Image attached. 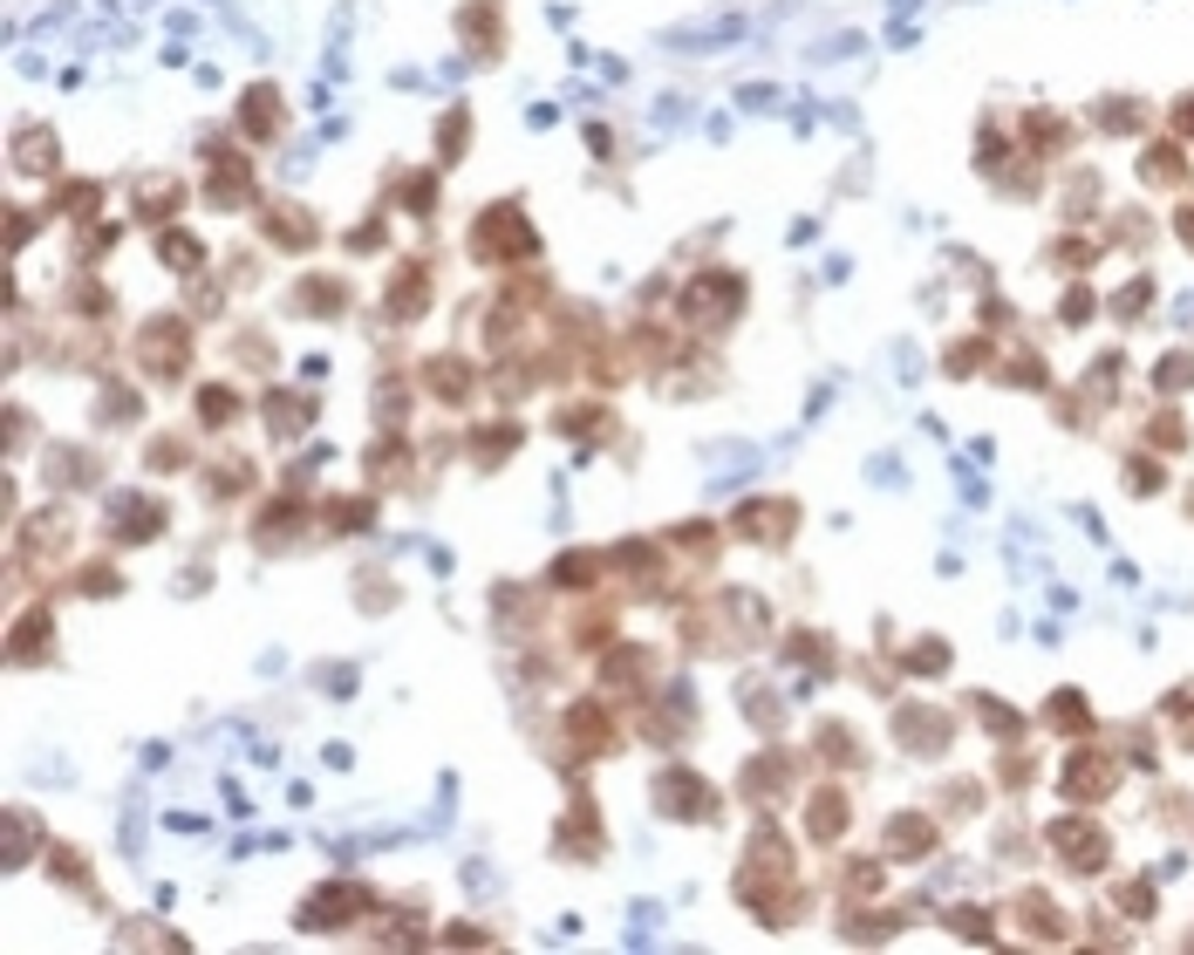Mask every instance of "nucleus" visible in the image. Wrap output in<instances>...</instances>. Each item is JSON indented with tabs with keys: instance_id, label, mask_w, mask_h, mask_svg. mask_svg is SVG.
<instances>
[{
	"instance_id": "nucleus-1",
	"label": "nucleus",
	"mask_w": 1194,
	"mask_h": 955,
	"mask_svg": "<svg viewBox=\"0 0 1194 955\" xmlns=\"http://www.w3.org/2000/svg\"><path fill=\"white\" fill-rule=\"evenodd\" d=\"M471 253L478 260H526V253H540V232L520 219V206H492L471 225Z\"/></svg>"
},
{
	"instance_id": "nucleus-2",
	"label": "nucleus",
	"mask_w": 1194,
	"mask_h": 955,
	"mask_svg": "<svg viewBox=\"0 0 1194 955\" xmlns=\"http://www.w3.org/2000/svg\"><path fill=\"white\" fill-rule=\"evenodd\" d=\"M137 363H144L150 376H185V363H191V335H185L178 314H165V322H144V335H137Z\"/></svg>"
},
{
	"instance_id": "nucleus-3",
	"label": "nucleus",
	"mask_w": 1194,
	"mask_h": 955,
	"mask_svg": "<svg viewBox=\"0 0 1194 955\" xmlns=\"http://www.w3.org/2000/svg\"><path fill=\"white\" fill-rule=\"evenodd\" d=\"M656 806L669 812V819H683V826H696V819H710L716 812V791L690 772V765H669L662 778H656Z\"/></svg>"
},
{
	"instance_id": "nucleus-4",
	"label": "nucleus",
	"mask_w": 1194,
	"mask_h": 955,
	"mask_svg": "<svg viewBox=\"0 0 1194 955\" xmlns=\"http://www.w3.org/2000/svg\"><path fill=\"white\" fill-rule=\"evenodd\" d=\"M737 307H744V281H737V273H703V281H690V294H683L690 322H731Z\"/></svg>"
},
{
	"instance_id": "nucleus-5",
	"label": "nucleus",
	"mask_w": 1194,
	"mask_h": 955,
	"mask_svg": "<svg viewBox=\"0 0 1194 955\" xmlns=\"http://www.w3.org/2000/svg\"><path fill=\"white\" fill-rule=\"evenodd\" d=\"M363 907H369V888L335 881V888H322V894H314V901L301 907V928H314V935H322V928H335V922H355Z\"/></svg>"
},
{
	"instance_id": "nucleus-6",
	"label": "nucleus",
	"mask_w": 1194,
	"mask_h": 955,
	"mask_svg": "<svg viewBox=\"0 0 1194 955\" xmlns=\"http://www.w3.org/2000/svg\"><path fill=\"white\" fill-rule=\"evenodd\" d=\"M206 198H212V206H247V198H253V171H247V157L219 150V157H212V171H206Z\"/></svg>"
},
{
	"instance_id": "nucleus-7",
	"label": "nucleus",
	"mask_w": 1194,
	"mask_h": 955,
	"mask_svg": "<svg viewBox=\"0 0 1194 955\" xmlns=\"http://www.w3.org/2000/svg\"><path fill=\"white\" fill-rule=\"evenodd\" d=\"M260 232L273 239V246H287V253H301V246H314V239H322V225H314L301 206H273V212L260 219Z\"/></svg>"
},
{
	"instance_id": "nucleus-8",
	"label": "nucleus",
	"mask_w": 1194,
	"mask_h": 955,
	"mask_svg": "<svg viewBox=\"0 0 1194 955\" xmlns=\"http://www.w3.org/2000/svg\"><path fill=\"white\" fill-rule=\"evenodd\" d=\"M423 382H430L437 403H464V396H471V363H464V355H437V363L423 369Z\"/></svg>"
},
{
	"instance_id": "nucleus-9",
	"label": "nucleus",
	"mask_w": 1194,
	"mask_h": 955,
	"mask_svg": "<svg viewBox=\"0 0 1194 955\" xmlns=\"http://www.w3.org/2000/svg\"><path fill=\"white\" fill-rule=\"evenodd\" d=\"M423 307H430V273L404 266V273H396V287H389V314H396V322H410V314H423Z\"/></svg>"
},
{
	"instance_id": "nucleus-10",
	"label": "nucleus",
	"mask_w": 1194,
	"mask_h": 955,
	"mask_svg": "<svg viewBox=\"0 0 1194 955\" xmlns=\"http://www.w3.org/2000/svg\"><path fill=\"white\" fill-rule=\"evenodd\" d=\"M239 124H247V137H273V130H281V96H273V90H247Z\"/></svg>"
},
{
	"instance_id": "nucleus-11",
	"label": "nucleus",
	"mask_w": 1194,
	"mask_h": 955,
	"mask_svg": "<svg viewBox=\"0 0 1194 955\" xmlns=\"http://www.w3.org/2000/svg\"><path fill=\"white\" fill-rule=\"evenodd\" d=\"M785 526H792V505H744L737 512L744 539H785Z\"/></svg>"
},
{
	"instance_id": "nucleus-12",
	"label": "nucleus",
	"mask_w": 1194,
	"mask_h": 955,
	"mask_svg": "<svg viewBox=\"0 0 1194 955\" xmlns=\"http://www.w3.org/2000/svg\"><path fill=\"white\" fill-rule=\"evenodd\" d=\"M42 642H55V621H49V608H28V615L14 621V642H8V649H14V662H34V649H42Z\"/></svg>"
},
{
	"instance_id": "nucleus-13",
	"label": "nucleus",
	"mask_w": 1194,
	"mask_h": 955,
	"mask_svg": "<svg viewBox=\"0 0 1194 955\" xmlns=\"http://www.w3.org/2000/svg\"><path fill=\"white\" fill-rule=\"evenodd\" d=\"M14 165L21 171H55V137L49 130H21L14 137Z\"/></svg>"
},
{
	"instance_id": "nucleus-14",
	"label": "nucleus",
	"mask_w": 1194,
	"mask_h": 955,
	"mask_svg": "<svg viewBox=\"0 0 1194 955\" xmlns=\"http://www.w3.org/2000/svg\"><path fill=\"white\" fill-rule=\"evenodd\" d=\"M574 737L580 744H594V751H608L615 744V731H608V716L594 710V703H574Z\"/></svg>"
},
{
	"instance_id": "nucleus-15",
	"label": "nucleus",
	"mask_w": 1194,
	"mask_h": 955,
	"mask_svg": "<svg viewBox=\"0 0 1194 955\" xmlns=\"http://www.w3.org/2000/svg\"><path fill=\"white\" fill-rule=\"evenodd\" d=\"M157 253H165L178 273H198V260H206V246H198L191 232H165V239H157Z\"/></svg>"
},
{
	"instance_id": "nucleus-16",
	"label": "nucleus",
	"mask_w": 1194,
	"mask_h": 955,
	"mask_svg": "<svg viewBox=\"0 0 1194 955\" xmlns=\"http://www.w3.org/2000/svg\"><path fill=\"white\" fill-rule=\"evenodd\" d=\"M144 533H165V505H130V512H124V526H116V539L130 546V539H144Z\"/></svg>"
},
{
	"instance_id": "nucleus-17",
	"label": "nucleus",
	"mask_w": 1194,
	"mask_h": 955,
	"mask_svg": "<svg viewBox=\"0 0 1194 955\" xmlns=\"http://www.w3.org/2000/svg\"><path fill=\"white\" fill-rule=\"evenodd\" d=\"M601 683H615V690L642 683V649H615V655L601 662Z\"/></svg>"
},
{
	"instance_id": "nucleus-18",
	"label": "nucleus",
	"mask_w": 1194,
	"mask_h": 955,
	"mask_svg": "<svg viewBox=\"0 0 1194 955\" xmlns=\"http://www.w3.org/2000/svg\"><path fill=\"white\" fill-rule=\"evenodd\" d=\"M198 417H206V423H232V417H239L232 389H206V396H198Z\"/></svg>"
},
{
	"instance_id": "nucleus-19",
	"label": "nucleus",
	"mask_w": 1194,
	"mask_h": 955,
	"mask_svg": "<svg viewBox=\"0 0 1194 955\" xmlns=\"http://www.w3.org/2000/svg\"><path fill=\"white\" fill-rule=\"evenodd\" d=\"M601 574V560H587V553H574V560H561L553 567V587H580V580H594Z\"/></svg>"
},
{
	"instance_id": "nucleus-20",
	"label": "nucleus",
	"mask_w": 1194,
	"mask_h": 955,
	"mask_svg": "<svg viewBox=\"0 0 1194 955\" xmlns=\"http://www.w3.org/2000/svg\"><path fill=\"white\" fill-rule=\"evenodd\" d=\"M137 206H144V212H171V206H178V185H171V178H165V185H137Z\"/></svg>"
},
{
	"instance_id": "nucleus-21",
	"label": "nucleus",
	"mask_w": 1194,
	"mask_h": 955,
	"mask_svg": "<svg viewBox=\"0 0 1194 955\" xmlns=\"http://www.w3.org/2000/svg\"><path fill=\"white\" fill-rule=\"evenodd\" d=\"M404 198H410V212H430V206H437V178H417Z\"/></svg>"
},
{
	"instance_id": "nucleus-22",
	"label": "nucleus",
	"mask_w": 1194,
	"mask_h": 955,
	"mask_svg": "<svg viewBox=\"0 0 1194 955\" xmlns=\"http://www.w3.org/2000/svg\"><path fill=\"white\" fill-rule=\"evenodd\" d=\"M458 150H464V109L444 116V157H458Z\"/></svg>"
}]
</instances>
